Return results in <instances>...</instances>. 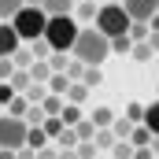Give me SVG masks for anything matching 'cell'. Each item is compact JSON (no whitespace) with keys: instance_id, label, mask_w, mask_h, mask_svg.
<instances>
[{"instance_id":"obj_1","label":"cell","mask_w":159,"mask_h":159,"mask_svg":"<svg viewBox=\"0 0 159 159\" xmlns=\"http://www.w3.org/2000/svg\"><path fill=\"white\" fill-rule=\"evenodd\" d=\"M70 56L81 59V63H89V67H100L107 56H115L111 52V37L100 30V26H81L78 41H74V48H70Z\"/></svg>"},{"instance_id":"obj_2","label":"cell","mask_w":159,"mask_h":159,"mask_svg":"<svg viewBox=\"0 0 159 159\" xmlns=\"http://www.w3.org/2000/svg\"><path fill=\"white\" fill-rule=\"evenodd\" d=\"M81 26L74 15H48V30H44V41L52 44V52H70L74 41H78Z\"/></svg>"},{"instance_id":"obj_3","label":"cell","mask_w":159,"mask_h":159,"mask_svg":"<svg viewBox=\"0 0 159 159\" xmlns=\"http://www.w3.org/2000/svg\"><path fill=\"white\" fill-rule=\"evenodd\" d=\"M11 26L19 30L22 41H37V37H44V30H48V11H44L41 4H26V7L11 19Z\"/></svg>"},{"instance_id":"obj_4","label":"cell","mask_w":159,"mask_h":159,"mask_svg":"<svg viewBox=\"0 0 159 159\" xmlns=\"http://www.w3.org/2000/svg\"><path fill=\"white\" fill-rule=\"evenodd\" d=\"M96 26L107 34V37H122V34H129V26H133V15L126 11V4H104L100 7V15H96Z\"/></svg>"},{"instance_id":"obj_5","label":"cell","mask_w":159,"mask_h":159,"mask_svg":"<svg viewBox=\"0 0 159 159\" xmlns=\"http://www.w3.org/2000/svg\"><path fill=\"white\" fill-rule=\"evenodd\" d=\"M26 137H30V122L19 119V115H7L0 119V148H26Z\"/></svg>"},{"instance_id":"obj_6","label":"cell","mask_w":159,"mask_h":159,"mask_svg":"<svg viewBox=\"0 0 159 159\" xmlns=\"http://www.w3.org/2000/svg\"><path fill=\"white\" fill-rule=\"evenodd\" d=\"M122 4L133 15V22H152V15L159 11V0H122Z\"/></svg>"},{"instance_id":"obj_7","label":"cell","mask_w":159,"mask_h":159,"mask_svg":"<svg viewBox=\"0 0 159 159\" xmlns=\"http://www.w3.org/2000/svg\"><path fill=\"white\" fill-rule=\"evenodd\" d=\"M19 48H22L19 30H15V26H7V22H0V59H4V56H15Z\"/></svg>"},{"instance_id":"obj_8","label":"cell","mask_w":159,"mask_h":159,"mask_svg":"<svg viewBox=\"0 0 159 159\" xmlns=\"http://www.w3.org/2000/svg\"><path fill=\"white\" fill-rule=\"evenodd\" d=\"M74 4L78 0H41V7L48 15H74Z\"/></svg>"},{"instance_id":"obj_9","label":"cell","mask_w":159,"mask_h":159,"mask_svg":"<svg viewBox=\"0 0 159 159\" xmlns=\"http://www.w3.org/2000/svg\"><path fill=\"white\" fill-rule=\"evenodd\" d=\"M41 107H44V115H59V111L67 107V96H59V93H48V96L41 100Z\"/></svg>"},{"instance_id":"obj_10","label":"cell","mask_w":159,"mask_h":159,"mask_svg":"<svg viewBox=\"0 0 159 159\" xmlns=\"http://www.w3.org/2000/svg\"><path fill=\"white\" fill-rule=\"evenodd\" d=\"M48 141H52V137H48V129H44V126H30V137H26V144H30V148H37V152H41Z\"/></svg>"},{"instance_id":"obj_11","label":"cell","mask_w":159,"mask_h":159,"mask_svg":"<svg viewBox=\"0 0 159 159\" xmlns=\"http://www.w3.org/2000/svg\"><path fill=\"white\" fill-rule=\"evenodd\" d=\"M129 56H133L137 63H148V59H152V56H159V52H156V48H152V41H137Z\"/></svg>"},{"instance_id":"obj_12","label":"cell","mask_w":159,"mask_h":159,"mask_svg":"<svg viewBox=\"0 0 159 159\" xmlns=\"http://www.w3.org/2000/svg\"><path fill=\"white\" fill-rule=\"evenodd\" d=\"M11 85H15V93H30V85H34V74L19 67V70L11 74Z\"/></svg>"},{"instance_id":"obj_13","label":"cell","mask_w":159,"mask_h":159,"mask_svg":"<svg viewBox=\"0 0 159 159\" xmlns=\"http://www.w3.org/2000/svg\"><path fill=\"white\" fill-rule=\"evenodd\" d=\"M133 44H137V41L129 37V34H122V37H111V52H115V56H129Z\"/></svg>"},{"instance_id":"obj_14","label":"cell","mask_w":159,"mask_h":159,"mask_svg":"<svg viewBox=\"0 0 159 159\" xmlns=\"http://www.w3.org/2000/svg\"><path fill=\"white\" fill-rule=\"evenodd\" d=\"M111 129H115V137H119V141H129V137H133V129H137V122H133V119H115Z\"/></svg>"},{"instance_id":"obj_15","label":"cell","mask_w":159,"mask_h":159,"mask_svg":"<svg viewBox=\"0 0 159 159\" xmlns=\"http://www.w3.org/2000/svg\"><path fill=\"white\" fill-rule=\"evenodd\" d=\"M34 104H30V96L22 93V96H15L11 104H7V115H19V119H26V111H30Z\"/></svg>"},{"instance_id":"obj_16","label":"cell","mask_w":159,"mask_h":159,"mask_svg":"<svg viewBox=\"0 0 159 159\" xmlns=\"http://www.w3.org/2000/svg\"><path fill=\"white\" fill-rule=\"evenodd\" d=\"M144 126H148L152 133H159V100L144 104Z\"/></svg>"},{"instance_id":"obj_17","label":"cell","mask_w":159,"mask_h":159,"mask_svg":"<svg viewBox=\"0 0 159 159\" xmlns=\"http://www.w3.org/2000/svg\"><path fill=\"white\" fill-rule=\"evenodd\" d=\"M89 119H93L96 126H100V129H104V126H115V119H119V115H115L111 107H96V111H93Z\"/></svg>"},{"instance_id":"obj_18","label":"cell","mask_w":159,"mask_h":159,"mask_svg":"<svg viewBox=\"0 0 159 159\" xmlns=\"http://www.w3.org/2000/svg\"><path fill=\"white\" fill-rule=\"evenodd\" d=\"M30 74H34V81H48L56 70H52V63H48V59H37V63L30 67Z\"/></svg>"},{"instance_id":"obj_19","label":"cell","mask_w":159,"mask_h":159,"mask_svg":"<svg viewBox=\"0 0 159 159\" xmlns=\"http://www.w3.org/2000/svg\"><path fill=\"white\" fill-rule=\"evenodd\" d=\"M111 156H115V159H133V156H137V144H133V141H115Z\"/></svg>"},{"instance_id":"obj_20","label":"cell","mask_w":159,"mask_h":159,"mask_svg":"<svg viewBox=\"0 0 159 159\" xmlns=\"http://www.w3.org/2000/svg\"><path fill=\"white\" fill-rule=\"evenodd\" d=\"M93 141H96V148H115V141H119V137H115V129H111V126H104V129H96V137H93Z\"/></svg>"},{"instance_id":"obj_21","label":"cell","mask_w":159,"mask_h":159,"mask_svg":"<svg viewBox=\"0 0 159 159\" xmlns=\"http://www.w3.org/2000/svg\"><path fill=\"white\" fill-rule=\"evenodd\" d=\"M26 7V0H0V19H15Z\"/></svg>"},{"instance_id":"obj_22","label":"cell","mask_w":159,"mask_h":159,"mask_svg":"<svg viewBox=\"0 0 159 159\" xmlns=\"http://www.w3.org/2000/svg\"><path fill=\"white\" fill-rule=\"evenodd\" d=\"M41 126H44V129H48V137H52V141H56V137H59V133H63V129H67V122L59 119V115H48V119L41 122Z\"/></svg>"},{"instance_id":"obj_23","label":"cell","mask_w":159,"mask_h":159,"mask_svg":"<svg viewBox=\"0 0 159 159\" xmlns=\"http://www.w3.org/2000/svg\"><path fill=\"white\" fill-rule=\"evenodd\" d=\"M85 96H89V85H85V81H70V89H67V100H70V104H81Z\"/></svg>"},{"instance_id":"obj_24","label":"cell","mask_w":159,"mask_h":159,"mask_svg":"<svg viewBox=\"0 0 159 159\" xmlns=\"http://www.w3.org/2000/svg\"><path fill=\"white\" fill-rule=\"evenodd\" d=\"M59 119L67 122V126H78V122H81V107H78V104H70V100H67V107L59 111Z\"/></svg>"},{"instance_id":"obj_25","label":"cell","mask_w":159,"mask_h":159,"mask_svg":"<svg viewBox=\"0 0 159 159\" xmlns=\"http://www.w3.org/2000/svg\"><path fill=\"white\" fill-rule=\"evenodd\" d=\"M152 137H156V133H152V129H148V126H144V122H141V126H137V129H133V137H129V141H133V144H137V148H144V144H152Z\"/></svg>"},{"instance_id":"obj_26","label":"cell","mask_w":159,"mask_h":159,"mask_svg":"<svg viewBox=\"0 0 159 159\" xmlns=\"http://www.w3.org/2000/svg\"><path fill=\"white\" fill-rule=\"evenodd\" d=\"M11 59H15V67H22V70H30V67L37 63V56H34V52H26V48H19Z\"/></svg>"},{"instance_id":"obj_27","label":"cell","mask_w":159,"mask_h":159,"mask_svg":"<svg viewBox=\"0 0 159 159\" xmlns=\"http://www.w3.org/2000/svg\"><path fill=\"white\" fill-rule=\"evenodd\" d=\"M74 11H78V19H85V22H89V19H96V15H100V7H96V4H93V0H81L78 7H74Z\"/></svg>"},{"instance_id":"obj_28","label":"cell","mask_w":159,"mask_h":159,"mask_svg":"<svg viewBox=\"0 0 159 159\" xmlns=\"http://www.w3.org/2000/svg\"><path fill=\"white\" fill-rule=\"evenodd\" d=\"M129 37L133 41H148L152 37V22H133V26H129Z\"/></svg>"},{"instance_id":"obj_29","label":"cell","mask_w":159,"mask_h":159,"mask_svg":"<svg viewBox=\"0 0 159 159\" xmlns=\"http://www.w3.org/2000/svg\"><path fill=\"white\" fill-rule=\"evenodd\" d=\"M48 63H52V70H67L70 67V52H52Z\"/></svg>"},{"instance_id":"obj_30","label":"cell","mask_w":159,"mask_h":159,"mask_svg":"<svg viewBox=\"0 0 159 159\" xmlns=\"http://www.w3.org/2000/svg\"><path fill=\"white\" fill-rule=\"evenodd\" d=\"M30 52H34L37 59H48V52H52V44H48L44 37H37V41H30Z\"/></svg>"},{"instance_id":"obj_31","label":"cell","mask_w":159,"mask_h":159,"mask_svg":"<svg viewBox=\"0 0 159 159\" xmlns=\"http://www.w3.org/2000/svg\"><path fill=\"white\" fill-rule=\"evenodd\" d=\"M15 70H19V67H15V59H11V56H4V59H0V81H11Z\"/></svg>"},{"instance_id":"obj_32","label":"cell","mask_w":159,"mask_h":159,"mask_svg":"<svg viewBox=\"0 0 159 159\" xmlns=\"http://www.w3.org/2000/svg\"><path fill=\"white\" fill-rule=\"evenodd\" d=\"M81 81H85L89 89H93V85H100V81H104V74H100V67H85V74H81Z\"/></svg>"},{"instance_id":"obj_33","label":"cell","mask_w":159,"mask_h":159,"mask_svg":"<svg viewBox=\"0 0 159 159\" xmlns=\"http://www.w3.org/2000/svg\"><path fill=\"white\" fill-rule=\"evenodd\" d=\"M126 119H133L141 126V122H144V104H129V107H126Z\"/></svg>"},{"instance_id":"obj_34","label":"cell","mask_w":159,"mask_h":159,"mask_svg":"<svg viewBox=\"0 0 159 159\" xmlns=\"http://www.w3.org/2000/svg\"><path fill=\"white\" fill-rule=\"evenodd\" d=\"M78 156L81 159H96V141H81V144H78Z\"/></svg>"},{"instance_id":"obj_35","label":"cell","mask_w":159,"mask_h":159,"mask_svg":"<svg viewBox=\"0 0 159 159\" xmlns=\"http://www.w3.org/2000/svg\"><path fill=\"white\" fill-rule=\"evenodd\" d=\"M133 159H156V152H152V144H144V148H137V156Z\"/></svg>"},{"instance_id":"obj_36","label":"cell","mask_w":159,"mask_h":159,"mask_svg":"<svg viewBox=\"0 0 159 159\" xmlns=\"http://www.w3.org/2000/svg\"><path fill=\"white\" fill-rule=\"evenodd\" d=\"M19 159H37V148H30V144H26V148H19Z\"/></svg>"},{"instance_id":"obj_37","label":"cell","mask_w":159,"mask_h":159,"mask_svg":"<svg viewBox=\"0 0 159 159\" xmlns=\"http://www.w3.org/2000/svg\"><path fill=\"white\" fill-rule=\"evenodd\" d=\"M59 159H81L78 148H59Z\"/></svg>"},{"instance_id":"obj_38","label":"cell","mask_w":159,"mask_h":159,"mask_svg":"<svg viewBox=\"0 0 159 159\" xmlns=\"http://www.w3.org/2000/svg\"><path fill=\"white\" fill-rule=\"evenodd\" d=\"M37 159H59V152H56V148H41Z\"/></svg>"},{"instance_id":"obj_39","label":"cell","mask_w":159,"mask_h":159,"mask_svg":"<svg viewBox=\"0 0 159 159\" xmlns=\"http://www.w3.org/2000/svg\"><path fill=\"white\" fill-rule=\"evenodd\" d=\"M0 159H19V152L15 148H0Z\"/></svg>"},{"instance_id":"obj_40","label":"cell","mask_w":159,"mask_h":159,"mask_svg":"<svg viewBox=\"0 0 159 159\" xmlns=\"http://www.w3.org/2000/svg\"><path fill=\"white\" fill-rule=\"evenodd\" d=\"M152 30H156V34H159V11H156V15H152Z\"/></svg>"},{"instance_id":"obj_41","label":"cell","mask_w":159,"mask_h":159,"mask_svg":"<svg viewBox=\"0 0 159 159\" xmlns=\"http://www.w3.org/2000/svg\"><path fill=\"white\" fill-rule=\"evenodd\" d=\"M0 119H4V104H0Z\"/></svg>"},{"instance_id":"obj_42","label":"cell","mask_w":159,"mask_h":159,"mask_svg":"<svg viewBox=\"0 0 159 159\" xmlns=\"http://www.w3.org/2000/svg\"><path fill=\"white\" fill-rule=\"evenodd\" d=\"M111 4H122V0H111Z\"/></svg>"},{"instance_id":"obj_43","label":"cell","mask_w":159,"mask_h":159,"mask_svg":"<svg viewBox=\"0 0 159 159\" xmlns=\"http://www.w3.org/2000/svg\"><path fill=\"white\" fill-rule=\"evenodd\" d=\"M156 59H159V56H156Z\"/></svg>"},{"instance_id":"obj_44","label":"cell","mask_w":159,"mask_h":159,"mask_svg":"<svg viewBox=\"0 0 159 159\" xmlns=\"http://www.w3.org/2000/svg\"><path fill=\"white\" fill-rule=\"evenodd\" d=\"M156 159H159V156H156Z\"/></svg>"}]
</instances>
